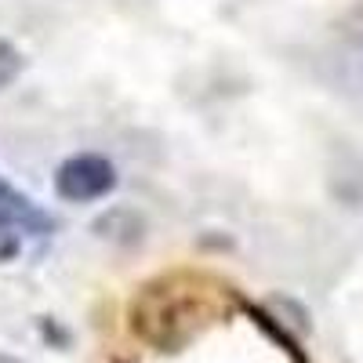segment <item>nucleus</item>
<instances>
[{
  "instance_id": "f257e3e1",
  "label": "nucleus",
  "mask_w": 363,
  "mask_h": 363,
  "mask_svg": "<svg viewBox=\"0 0 363 363\" xmlns=\"http://www.w3.org/2000/svg\"><path fill=\"white\" fill-rule=\"evenodd\" d=\"M203 287H211L207 277H186V272L145 284L131 309L135 330L145 342H153L160 352L189 342L196 335V327L218 313L215 298L229 291V287H215V291H203Z\"/></svg>"
},
{
  "instance_id": "f03ea898",
  "label": "nucleus",
  "mask_w": 363,
  "mask_h": 363,
  "mask_svg": "<svg viewBox=\"0 0 363 363\" xmlns=\"http://www.w3.org/2000/svg\"><path fill=\"white\" fill-rule=\"evenodd\" d=\"M116 167L113 160L99 157V153H77L69 160L58 164L55 171V193L66 203H91L102 200L116 189Z\"/></svg>"
},
{
  "instance_id": "7ed1b4c3",
  "label": "nucleus",
  "mask_w": 363,
  "mask_h": 363,
  "mask_svg": "<svg viewBox=\"0 0 363 363\" xmlns=\"http://www.w3.org/2000/svg\"><path fill=\"white\" fill-rule=\"evenodd\" d=\"M0 218H8L22 233H37V236H48L55 229V218L48 215V211H40L26 193L11 189L4 178H0Z\"/></svg>"
},
{
  "instance_id": "20e7f679",
  "label": "nucleus",
  "mask_w": 363,
  "mask_h": 363,
  "mask_svg": "<svg viewBox=\"0 0 363 363\" xmlns=\"http://www.w3.org/2000/svg\"><path fill=\"white\" fill-rule=\"evenodd\" d=\"M95 233L106 240H116V244H135V240H142V218L128 207H116L95 222Z\"/></svg>"
},
{
  "instance_id": "39448f33",
  "label": "nucleus",
  "mask_w": 363,
  "mask_h": 363,
  "mask_svg": "<svg viewBox=\"0 0 363 363\" xmlns=\"http://www.w3.org/2000/svg\"><path fill=\"white\" fill-rule=\"evenodd\" d=\"M22 73V55L11 40H0V91H4L8 84H15Z\"/></svg>"
},
{
  "instance_id": "423d86ee",
  "label": "nucleus",
  "mask_w": 363,
  "mask_h": 363,
  "mask_svg": "<svg viewBox=\"0 0 363 363\" xmlns=\"http://www.w3.org/2000/svg\"><path fill=\"white\" fill-rule=\"evenodd\" d=\"M22 251V233L8 218H0V262H15Z\"/></svg>"
},
{
  "instance_id": "0eeeda50",
  "label": "nucleus",
  "mask_w": 363,
  "mask_h": 363,
  "mask_svg": "<svg viewBox=\"0 0 363 363\" xmlns=\"http://www.w3.org/2000/svg\"><path fill=\"white\" fill-rule=\"evenodd\" d=\"M0 363H22V359H15V356H8V352H0Z\"/></svg>"
}]
</instances>
